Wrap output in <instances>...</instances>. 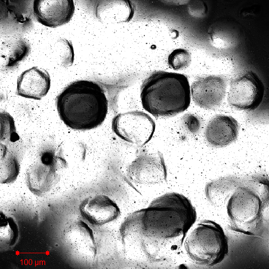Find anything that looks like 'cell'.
I'll list each match as a JSON object with an SVG mask.
<instances>
[{
    "label": "cell",
    "mask_w": 269,
    "mask_h": 269,
    "mask_svg": "<svg viewBox=\"0 0 269 269\" xmlns=\"http://www.w3.org/2000/svg\"><path fill=\"white\" fill-rule=\"evenodd\" d=\"M112 129L121 139L131 145L140 147L152 138L155 123L146 113L132 111L120 113L112 121Z\"/></svg>",
    "instance_id": "cell-6"
},
{
    "label": "cell",
    "mask_w": 269,
    "mask_h": 269,
    "mask_svg": "<svg viewBox=\"0 0 269 269\" xmlns=\"http://www.w3.org/2000/svg\"><path fill=\"white\" fill-rule=\"evenodd\" d=\"M182 124L186 130L190 133H197L201 127V121L199 117L194 114H185L182 118Z\"/></svg>",
    "instance_id": "cell-23"
},
{
    "label": "cell",
    "mask_w": 269,
    "mask_h": 269,
    "mask_svg": "<svg viewBox=\"0 0 269 269\" xmlns=\"http://www.w3.org/2000/svg\"><path fill=\"white\" fill-rule=\"evenodd\" d=\"M31 50L28 41L18 36H10L1 40L0 64L3 67H13L28 56Z\"/></svg>",
    "instance_id": "cell-16"
},
{
    "label": "cell",
    "mask_w": 269,
    "mask_h": 269,
    "mask_svg": "<svg viewBox=\"0 0 269 269\" xmlns=\"http://www.w3.org/2000/svg\"><path fill=\"white\" fill-rule=\"evenodd\" d=\"M0 153V182L3 184L13 182L19 173V162L16 157L2 143Z\"/></svg>",
    "instance_id": "cell-18"
},
{
    "label": "cell",
    "mask_w": 269,
    "mask_h": 269,
    "mask_svg": "<svg viewBox=\"0 0 269 269\" xmlns=\"http://www.w3.org/2000/svg\"><path fill=\"white\" fill-rule=\"evenodd\" d=\"M59 115L69 128L87 131L100 126L108 111L103 89L96 82L79 80L68 85L56 98Z\"/></svg>",
    "instance_id": "cell-3"
},
{
    "label": "cell",
    "mask_w": 269,
    "mask_h": 269,
    "mask_svg": "<svg viewBox=\"0 0 269 269\" xmlns=\"http://www.w3.org/2000/svg\"><path fill=\"white\" fill-rule=\"evenodd\" d=\"M52 55L58 65L64 67L71 66L74 53L71 41L65 38L58 39L52 48Z\"/></svg>",
    "instance_id": "cell-20"
},
{
    "label": "cell",
    "mask_w": 269,
    "mask_h": 269,
    "mask_svg": "<svg viewBox=\"0 0 269 269\" xmlns=\"http://www.w3.org/2000/svg\"><path fill=\"white\" fill-rule=\"evenodd\" d=\"M62 236L67 246L74 253L87 259L95 258L97 246L93 233L83 221L77 220L68 223Z\"/></svg>",
    "instance_id": "cell-10"
},
{
    "label": "cell",
    "mask_w": 269,
    "mask_h": 269,
    "mask_svg": "<svg viewBox=\"0 0 269 269\" xmlns=\"http://www.w3.org/2000/svg\"><path fill=\"white\" fill-rule=\"evenodd\" d=\"M127 173L132 181L138 184L167 182V168L163 156L159 151L140 154L128 166Z\"/></svg>",
    "instance_id": "cell-9"
},
{
    "label": "cell",
    "mask_w": 269,
    "mask_h": 269,
    "mask_svg": "<svg viewBox=\"0 0 269 269\" xmlns=\"http://www.w3.org/2000/svg\"><path fill=\"white\" fill-rule=\"evenodd\" d=\"M227 85L223 78L214 75L201 78L190 87L191 95L201 107L211 109L218 106L226 94Z\"/></svg>",
    "instance_id": "cell-12"
},
{
    "label": "cell",
    "mask_w": 269,
    "mask_h": 269,
    "mask_svg": "<svg viewBox=\"0 0 269 269\" xmlns=\"http://www.w3.org/2000/svg\"><path fill=\"white\" fill-rule=\"evenodd\" d=\"M206 196L213 204L226 209L230 228L251 235L262 232L269 205V179L262 174L231 175L215 179L205 186Z\"/></svg>",
    "instance_id": "cell-2"
},
{
    "label": "cell",
    "mask_w": 269,
    "mask_h": 269,
    "mask_svg": "<svg viewBox=\"0 0 269 269\" xmlns=\"http://www.w3.org/2000/svg\"><path fill=\"white\" fill-rule=\"evenodd\" d=\"M13 117L7 112L0 113V140L13 142L18 136L16 131Z\"/></svg>",
    "instance_id": "cell-21"
},
{
    "label": "cell",
    "mask_w": 269,
    "mask_h": 269,
    "mask_svg": "<svg viewBox=\"0 0 269 269\" xmlns=\"http://www.w3.org/2000/svg\"><path fill=\"white\" fill-rule=\"evenodd\" d=\"M79 210L81 215L89 223L97 226L114 220L120 214L117 205L102 194L85 199L80 205Z\"/></svg>",
    "instance_id": "cell-13"
},
{
    "label": "cell",
    "mask_w": 269,
    "mask_h": 269,
    "mask_svg": "<svg viewBox=\"0 0 269 269\" xmlns=\"http://www.w3.org/2000/svg\"><path fill=\"white\" fill-rule=\"evenodd\" d=\"M98 9L101 19L112 23L128 22L133 17L134 12V6L129 0L105 1Z\"/></svg>",
    "instance_id": "cell-17"
},
{
    "label": "cell",
    "mask_w": 269,
    "mask_h": 269,
    "mask_svg": "<svg viewBox=\"0 0 269 269\" xmlns=\"http://www.w3.org/2000/svg\"><path fill=\"white\" fill-rule=\"evenodd\" d=\"M65 167L64 162L51 154H44L27 170L26 181L29 190L38 196L46 194L59 181L60 170Z\"/></svg>",
    "instance_id": "cell-8"
},
{
    "label": "cell",
    "mask_w": 269,
    "mask_h": 269,
    "mask_svg": "<svg viewBox=\"0 0 269 269\" xmlns=\"http://www.w3.org/2000/svg\"><path fill=\"white\" fill-rule=\"evenodd\" d=\"M239 125L233 117L217 115L208 123L204 134L208 143L215 147H223L234 142L237 138Z\"/></svg>",
    "instance_id": "cell-15"
},
{
    "label": "cell",
    "mask_w": 269,
    "mask_h": 269,
    "mask_svg": "<svg viewBox=\"0 0 269 269\" xmlns=\"http://www.w3.org/2000/svg\"><path fill=\"white\" fill-rule=\"evenodd\" d=\"M75 10L72 0H34V14L42 25L56 28L67 23L72 17Z\"/></svg>",
    "instance_id": "cell-11"
},
{
    "label": "cell",
    "mask_w": 269,
    "mask_h": 269,
    "mask_svg": "<svg viewBox=\"0 0 269 269\" xmlns=\"http://www.w3.org/2000/svg\"><path fill=\"white\" fill-rule=\"evenodd\" d=\"M191 61L190 53L187 50L182 48L174 50L169 55L168 59L169 67L174 70L188 67Z\"/></svg>",
    "instance_id": "cell-22"
},
{
    "label": "cell",
    "mask_w": 269,
    "mask_h": 269,
    "mask_svg": "<svg viewBox=\"0 0 269 269\" xmlns=\"http://www.w3.org/2000/svg\"><path fill=\"white\" fill-rule=\"evenodd\" d=\"M0 229L1 246L7 247L14 245L19 235V228L14 219L0 212Z\"/></svg>",
    "instance_id": "cell-19"
},
{
    "label": "cell",
    "mask_w": 269,
    "mask_h": 269,
    "mask_svg": "<svg viewBox=\"0 0 269 269\" xmlns=\"http://www.w3.org/2000/svg\"><path fill=\"white\" fill-rule=\"evenodd\" d=\"M264 94L265 86L261 79L253 71H247L231 80L227 99L232 107L250 111L260 106Z\"/></svg>",
    "instance_id": "cell-7"
},
{
    "label": "cell",
    "mask_w": 269,
    "mask_h": 269,
    "mask_svg": "<svg viewBox=\"0 0 269 269\" xmlns=\"http://www.w3.org/2000/svg\"><path fill=\"white\" fill-rule=\"evenodd\" d=\"M191 96L185 75L165 71L151 74L140 89L143 108L155 117H170L184 112L190 104Z\"/></svg>",
    "instance_id": "cell-4"
},
{
    "label": "cell",
    "mask_w": 269,
    "mask_h": 269,
    "mask_svg": "<svg viewBox=\"0 0 269 269\" xmlns=\"http://www.w3.org/2000/svg\"><path fill=\"white\" fill-rule=\"evenodd\" d=\"M184 245L190 258L205 266L221 263L229 251L228 239L222 228L208 220L196 226L186 237Z\"/></svg>",
    "instance_id": "cell-5"
},
{
    "label": "cell",
    "mask_w": 269,
    "mask_h": 269,
    "mask_svg": "<svg viewBox=\"0 0 269 269\" xmlns=\"http://www.w3.org/2000/svg\"><path fill=\"white\" fill-rule=\"evenodd\" d=\"M51 85L49 74L44 69L34 67L23 71L17 81V94L21 97L41 100L48 93Z\"/></svg>",
    "instance_id": "cell-14"
},
{
    "label": "cell",
    "mask_w": 269,
    "mask_h": 269,
    "mask_svg": "<svg viewBox=\"0 0 269 269\" xmlns=\"http://www.w3.org/2000/svg\"><path fill=\"white\" fill-rule=\"evenodd\" d=\"M196 218L194 207L183 195L170 193L157 198L122 223L119 237L124 255L138 262L159 261L174 255Z\"/></svg>",
    "instance_id": "cell-1"
}]
</instances>
